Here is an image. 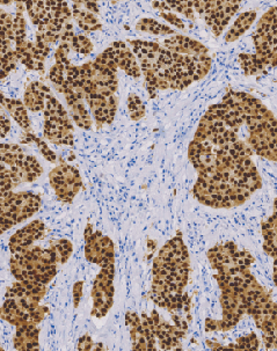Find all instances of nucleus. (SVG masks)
<instances>
[{"instance_id":"nucleus-41","label":"nucleus","mask_w":277,"mask_h":351,"mask_svg":"<svg viewBox=\"0 0 277 351\" xmlns=\"http://www.w3.org/2000/svg\"><path fill=\"white\" fill-rule=\"evenodd\" d=\"M78 349L79 350H102L101 348L95 347V343H93L92 339L87 335L82 337L79 341Z\"/></svg>"},{"instance_id":"nucleus-1","label":"nucleus","mask_w":277,"mask_h":351,"mask_svg":"<svg viewBox=\"0 0 277 351\" xmlns=\"http://www.w3.org/2000/svg\"><path fill=\"white\" fill-rule=\"evenodd\" d=\"M263 186L251 158L240 159L216 172L199 174L195 197L211 208H232L246 202Z\"/></svg>"},{"instance_id":"nucleus-35","label":"nucleus","mask_w":277,"mask_h":351,"mask_svg":"<svg viewBox=\"0 0 277 351\" xmlns=\"http://www.w3.org/2000/svg\"><path fill=\"white\" fill-rule=\"evenodd\" d=\"M19 63V60L16 58L15 51L11 55H3L0 53V80L8 77L11 71L14 70L16 64Z\"/></svg>"},{"instance_id":"nucleus-34","label":"nucleus","mask_w":277,"mask_h":351,"mask_svg":"<svg viewBox=\"0 0 277 351\" xmlns=\"http://www.w3.org/2000/svg\"><path fill=\"white\" fill-rule=\"evenodd\" d=\"M128 108L130 112V117L134 121L141 120L145 115V107L143 105L141 97L136 94H130L128 97Z\"/></svg>"},{"instance_id":"nucleus-4","label":"nucleus","mask_w":277,"mask_h":351,"mask_svg":"<svg viewBox=\"0 0 277 351\" xmlns=\"http://www.w3.org/2000/svg\"><path fill=\"white\" fill-rule=\"evenodd\" d=\"M47 292V285L18 280L6 291V299L0 307V317L11 325H38L48 312L40 305Z\"/></svg>"},{"instance_id":"nucleus-36","label":"nucleus","mask_w":277,"mask_h":351,"mask_svg":"<svg viewBox=\"0 0 277 351\" xmlns=\"http://www.w3.org/2000/svg\"><path fill=\"white\" fill-rule=\"evenodd\" d=\"M94 45L92 42L84 36V35H77L72 45L71 51L73 53H80V55H90L93 51Z\"/></svg>"},{"instance_id":"nucleus-31","label":"nucleus","mask_w":277,"mask_h":351,"mask_svg":"<svg viewBox=\"0 0 277 351\" xmlns=\"http://www.w3.org/2000/svg\"><path fill=\"white\" fill-rule=\"evenodd\" d=\"M49 248L53 252L60 265H64L65 262L68 261L69 258L71 256L72 250H73L72 243L65 239L53 240L50 243Z\"/></svg>"},{"instance_id":"nucleus-30","label":"nucleus","mask_w":277,"mask_h":351,"mask_svg":"<svg viewBox=\"0 0 277 351\" xmlns=\"http://www.w3.org/2000/svg\"><path fill=\"white\" fill-rule=\"evenodd\" d=\"M136 28L150 34L159 35V36H167V35H176V30L169 28V26H165L162 23H158L157 20L149 19V18H144V19L139 20Z\"/></svg>"},{"instance_id":"nucleus-39","label":"nucleus","mask_w":277,"mask_h":351,"mask_svg":"<svg viewBox=\"0 0 277 351\" xmlns=\"http://www.w3.org/2000/svg\"><path fill=\"white\" fill-rule=\"evenodd\" d=\"M239 347H237L236 349H245V350H256L258 349V340L254 334H252L250 337H243L240 340Z\"/></svg>"},{"instance_id":"nucleus-43","label":"nucleus","mask_w":277,"mask_h":351,"mask_svg":"<svg viewBox=\"0 0 277 351\" xmlns=\"http://www.w3.org/2000/svg\"><path fill=\"white\" fill-rule=\"evenodd\" d=\"M1 349H3V348H1V346H0V350H1Z\"/></svg>"},{"instance_id":"nucleus-5","label":"nucleus","mask_w":277,"mask_h":351,"mask_svg":"<svg viewBox=\"0 0 277 351\" xmlns=\"http://www.w3.org/2000/svg\"><path fill=\"white\" fill-rule=\"evenodd\" d=\"M58 262L50 248L27 247L12 254L10 267L16 280L48 285L56 276Z\"/></svg>"},{"instance_id":"nucleus-3","label":"nucleus","mask_w":277,"mask_h":351,"mask_svg":"<svg viewBox=\"0 0 277 351\" xmlns=\"http://www.w3.org/2000/svg\"><path fill=\"white\" fill-rule=\"evenodd\" d=\"M132 51L138 60L139 69L145 79L146 90L151 97L157 90H176V73L169 50L154 42L129 41Z\"/></svg>"},{"instance_id":"nucleus-17","label":"nucleus","mask_w":277,"mask_h":351,"mask_svg":"<svg viewBox=\"0 0 277 351\" xmlns=\"http://www.w3.org/2000/svg\"><path fill=\"white\" fill-rule=\"evenodd\" d=\"M15 55L20 63L33 71L43 72L45 62L50 53V45L40 42L25 41L15 45Z\"/></svg>"},{"instance_id":"nucleus-12","label":"nucleus","mask_w":277,"mask_h":351,"mask_svg":"<svg viewBox=\"0 0 277 351\" xmlns=\"http://www.w3.org/2000/svg\"><path fill=\"white\" fill-rule=\"evenodd\" d=\"M208 258L213 268L223 274L246 269L254 262V258L248 250H239L233 243L213 247L208 252Z\"/></svg>"},{"instance_id":"nucleus-10","label":"nucleus","mask_w":277,"mask_h":351,"mask_svg":"<svg viewBox=\"0 0 277 351\" xmlns=\"http://www.w3.org/2000/svg\"><path fill=\"white\" fill-rule=\"evenodd\" d=\"M49 79L53 82L55 88L65 97L72 120L75 121V123L84 130H91L93 122H92L90 112L87 110L86 102L84 101L83 99H80L69 85L64 75V66L55 64L49 72Z\"/></svg>"},{"instance_id":"nucleus-14","label":"nucleus","mask_w":277,"mask_h":351,"mask_svg":"<svg viewBox=\"0 0 277 351\" xmlns=\"http://www.w3.org/2000/svg\"><path fill=\"white\" fill-rule=\"evenodd\" d=\"M49 181L57 197L65 203H71L83 187V180L78 169L67 164L55 167L49 174Z\"/></svg>"},{"instance_id":"nucleus-23","label":"nucleus","mask_w":277,"mask_h":351,"mask_svg":"<svg viewBox=\"0 0 277 351\" xmlns=\"http://www.w3.org/2000/svg\"><path fill=\"white\" fill-rule=\"evenodd\" d=\"M50 94L51 90L43 82H30L25 92L23 105L26 106L27 110L30 112H42L45 110V101Z\"/></svg>"},{"instance_id":"nucleus-29","label":"nucleus","mask_w":277,"mask_h":351,"mask_svg":"<svg viewBox=\"0 0 277 351\" xmlns=\"http://www.w3.org/2000/svg\"><path fill=\"white\" fill-rule=\"evenodd\" d=\"M276 211H275L273 216L270 217L269 219L263 224V239H265L263 250L274 260H276Z\"/></svg>"},{"instance_id":"nucleus-32","label":"nucleus","mask_w":277,"mask_h":351,"mask_svg":"<svg viewBox=\"0 0 277 351\" xmlns=\"http://www.w3.org/2000/svg\"><path fill=\"white\" fill-rule=\"evenodd\" d=\"M239 60L245 75H260L266 70L263 64L258 62V58L251 53H241L239 55Z\"/></svg>"},{"instance_id":"nucleus-33","label":"nucleus","mask_w":277,"mask_h":351,"mask_svg":"<svg viewBox=\"0 0 277 351\" xmlns=\"http://www.w3.org/2000/svg\"><path fill=\"white\" fill-rule=\"evenodd\" d=\"M20 183L15 179L11 169L0 162V191H11L18 187Z\"/></svg>"},{"instance_id":"nucleus-15","label":"nucleus","mask_w":277,"mask_h":351,"mask_svg":"<svg viewBox=\"0 0 277 351\" xmlns=\"http://www.w3.org/2000/svg\"><path fill=\"white\" fill-rule=\"evenodd\" d=\"M114 268H101L93 283L92 299L93 310L92 315L97 317H105L114 304Z\"/></svg>"},{"instance_id":"nucleus-21","label":"nucleus","mask_w":277,"mask_h":351,"mask_svg":"<svg viewBox=\"0 0 277 351\" xmlns=\"http://www.w3.org/2000/svg\"><path fill=\"white\" fill-rule=\"evenodd\" d=\"M45 225L42 221H34L19 231L15 232L10 239V250L12 254L34 245L35 241H38L45 236Z\"/></svg>"},{"instance_id":"nucleus-38","label":"nucleus","mask_w":277,"mask_h":351,"mask_svg":"<svg viewBox=\"0 0 277 351\" xmlns=\"http://www.w3.org/2000/svg\"><path fill=\"white\" fill-rule=\"evenodd\" d=\"M11 120L8 116L5 114L3 107L0 106V138H4L11 130Z\"/></svg>"},{"instance_id":"nucleus-42","label":"nucleus","mask_w":277,"mask_h":351,"mask_svg":"<svg viewBox=\"0 0 277 351\" xmlns=\"http://www.w3.org/2000/svg\"><path fill=\"white\" fill-rule=\"evenodd\" d=\"M83 283L82 282H79V283H75V291H73V295H75V307H78L79 302H80V299H82V292H83Z\"/></svg>"},{"instance_id":"nucleus-16","label":"nucleus","mask_w":277,"mask_h":351,"mask_svg":"<svg viewBox=\"0 0 277 351\" xmlns=\"http://www.w3.org/2000/svg\"><path fill=\"white\" fill-rule=\"evenodd\" d=\"M71 23L72 12L68 3L55 1L51 19L45 26L38 27L35 41L48 45L60 42L64 28Z\"/></svg>"},{"instance_id":"nucleus-28","label":"nucleus","mask_w":277,"mask_h":351,"mask_svg":"<svg viewBox=\"0 0 277 351\" xmlns=\"http://www.w3.org/2000/svg\"><path fill=\"white\" fill-rule=\"evenodd\" d=\"M255 19H256L255 11L245 12L243 14H240L236 23H233V26L230 28L228 34L225 35V41H237L238 38H241L250 29V27L253 25Z\"/></svg>"},{"instance_id":"nucleus-9","label":"nucleus","mask_w":277,"mask_h":351,"mask_svg":"<svg viewBox=\"0 0 277 351\" xmlns=\"http://www.w3.org/2000/svg\"><path fill=\"white\" fill-rule=\"evenodd\" d=\"M256 53L254 56L266 69L275 68L277 60L276 8H270L258 21L253 34Z\"/></svg>"},{"instance_id":"nucleus-18","label":"nucleus","mask_w":277,"mask_h":351,"mask_svg":"<svg viewBox=\"0 0 277 351\" xmlns=\"http://www.w3.org/2000/svg\"><path fill=\"white\" fill-rule=\"evenodd\" d=\"M105 51L108 53L117 69H122L128 75H130L132 78H139L142 75L135 55L132 53L130 47H128L124 42H114L110 47L106 49Z\"/></svg>"},{"instance_id":"nucleus-8","label":"nucleus","mask_w":277,"mask_h":351,"mask_svg":"<svg viewBox=\"0 0 277 351\" xmlns=\"http://www.w3.org/2000/svg\"><path fill=\"white\" fill-rule=\"evenodd\" d=\"M0 162L11 169L15 179L21 183L33 182L43 173L34 156H30L20 145L0 143Z\"/></svg>"},{"instance_id":"nucleus-7","label":"nucleus","mask_w":277,"mask_h":351,"mask_svg":"<svg viewBox=\"0 0 277 351\" xmlns=\"http://www.w3.org/2000/svg\"><path fill=\"white\" fill-rule=\"evenodd\" d=\"M45 138L57 145H73V125L68 112L51 93L45 107Z\"/></svg>"},{"instance_id":"nucleus-2","label":"nucleus","mask_w":277,"mask_h":351,"mask_svg":"<svg viewBox=\"0 0 277 351\" xmlns=\"http://www.w3.org/2000/svg\"><path fill=\"white\" fill-rule=\"evenodd\" d=\"M189 275V254L180 236L161 248L154 262L152 299L160 307L180 310Z\"/></svg>"},{"instance_id":"nucleus-27","label":"nucleus","mask_w":277,"mask_h":351,"mask_svg":"<svg viewBox=\"0 0 277 351\" xmlns=\"http://www.w3.org/2000/svg\"><path fill=\"white\" fill-rule=\"evenodd\" d=\"M0 106L4 107L10 112L12 119L19 124L20 127L25 129V130H30L28 110H27L26 106L23 105V101L15 100V99H8V97H4L3 94L0 93Z\"/></svg>"},{"instance_id":"nucleus-37","label":"nucleus","mask_w":277,"mask_h":351,"mask_svg":"<svg viewBox=\"0 0 277 351\" xmlns=\"http://www.w3.org/2000/svg\"><path fill=\"white\" fill-rule=\"evenodd\" d=\"M32 141H34L38 144V149H41V154L45 156L47 160L50 161V162H56V154H53V151L49 149L45 142H43L41 139L36 138V137H32Z\"/></svg>"},{"instance_id":"nucleus-13","label":"nucleus","mask_w":277,"mask_h":351,"mask_svg":"<svg viewBox=\"0 0 277 351\" xmlns=\"http://www.w3.org/2000/svg\"><path fill=\"white\" fill-rule=\"evenodd\" d=\"M85 258L87 261L100 265L101 268H114V243L101 232H94L92 225H87L85 233Z\"/></svg>"},{"instance_id":"nucleus-22","label":"nucleus","mask_w":277,"mask_h":351,"mask_svg":"<svg viewBox=\"0 0 277 351\" xmlns=\"http://www.w3.org/2000/svg\"><path fill=\"white\" fill-rule=\"evenodd\" d=\"M164 47L169 49V51L180 53L184 56H199V55L209 53V50L206 45L182 35H174L173 38H167L164 41Z\"/></svg>"},{"instance_id":"nucleus-11","label":"nucleus","mask_w":277,"mask_h":351,"mask_svg":"<svg viewBox=\"0 0 277 351\" xmlns=\"http://www.w3.org/2000/svg\"><path fill=\"white\" fill-rule=\"evenodd\" d=\"M240 1H193V10L219 38L230 20L239 10Z\"/></svg>"},{"instance_id":"nucleus-6","label":"nucleus","mask_w":277,"mask_h":351,"mask_svg":"<svg viewBox=\"0 0 277 351\" xmlns=\"http://www.w3.org/2000/svg\"><path fill=\"white\" fill-rule=\"evenodd\" d=\"M42 199L29 191H0V234L27 221L41 208Z\"/></svg>"},{"instance_id":"nucleus-19","label":"nucleus","mask_w":277,"mask_h":351,"mask_svg":"<svg viewBox=\"0 0 277 351\" xmlns=\"http://www.w3.org/2000/svg\"><path fill=\"white\" fill-rule=\"evenodd\" d=\"M87 106L94 116L99 127L112 123L117 114V102L115 95L112 97H91L86 99Z\"/></svg>"},{"instance_id":"nucleus-25","label":"nucleus","mask_w":277,"mask_h":351,"mask_svg":"<svg viewBox=\"0 0 277 351\" xmlns=\"http://www.w3.org/2000/svg\"><path fill=\"white\" fill-rule=\"evenodd\" d=\"M13 23L14 15L0 10V53L3 55H11L15 51Z\"/></svg>"},{"instance_id":"nucleus-40","label":"nucleus","mask_w":277,"mask_h":351,"mask_svg":"<svg viewBox=\"0 0 277 351\" xmlns=\"http://www.w3.org/2000/svg\"><path fill=\"white\" fill-rule=\"evenodd\" d=\"M160 15L161 18H164L167 23H171L173 26H176V28L182 30L186 29V26L182 23V20L179 19L176 14H173L171 12H161Z\"/></svg>"},{"instance_id":"nucleus-20","label":"nucleus","mask_w":277,"mask_h":351,"mask_svg":"<svg viewBox=\"0 0 277 351\" xmlns=\"http://www.w3.org/2000/svg\"><path fill=\"white\" fill-rule=\"evenodd\" d=\"M99 6L97 3L91 1H79L73 4L72 18H75L78 26L85 32H97L102 28V23L99 18Z\"/></svg>"},{"instance_id":"nucleus-26","label":"nucleus","mask_w":277,"mask_h":351,"mask_svg":"<svg viewBox=\"0 0 277 351\" xmlns=\"http://www.w3.org/2000/svg\"><path fill=\"white\" fill-rule=\"evenodd\" d=\"M53 4L55 1H27L25 8L32 23L36 27H42L51 19Z\"/></svg>"},{"instance_id":"nucleus-24","label":"nucleus","mask_w":277,"mask_h":351,"mask_svg":"<svg viewBox=\"0 0 277 351\" xmlns=\"http://www.w3.org/2000/svg\"><path fill=\"white\" fill-rule=\"evenodd\" d=\"M40 329L38 325L33 324H21L16 326L14 337V348L16 350H38Z\"/></svg>"}]
</instances>
